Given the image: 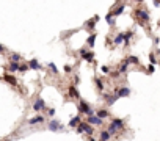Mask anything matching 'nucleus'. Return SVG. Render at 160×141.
<instances>
[{
	"mask_svg": "<svg viewBox=\"0 0 160 141\" xmlns=\"http://www.w3.org/2000/svg\"><path fill=\"white\" fill-rule=\"evenodd\" d=\"M149 61H151V64H152V66H154V64L157 63V61H155V56H154L152 53H151V55H149Z\"/></svg>",
	"mask_w": 160,
	"mask_h": 141,
	"instance_id": "bb28decb",
	"label": "nucleus"
},
{
	"mask_svg": "<svg viewBox=\"0 0 160 141\" xmlns=\"http://www.w3.org/2000/svg\"><path fill=\"white\" fill-rule=\"evenodd\" d=\"M148 72H149V74H152V72H154V66H152V64H149V68H148Z\"/></svg>",
	"mask_w": 160,
	"mask_h": 141,
	"instance_id": "7c9ffc66",
	"label": "nucleus"
},
{
	"mask_svg": "<svg viewBox=\"0 0 160 141\" xmlns=\"http://www.w3.org/2000/svg\"><path fill=\"white\" fill-rule=\"evenodd\" d=\"M90 141H94V139H93V138H90Z\"/></svg>",
	"mask_w": 160,
	"mask_h": 141,
	"instance_id": "f704fd0d",
	"label": "nucleus"
},
{
	"mask_svg": "<svg viewBox=\"0 0 160 141\" xmlns=\"http://www.w3.org/2000/svg\"><path fill=\"white\" fill-rule=\"evenodd\" d=\"M47 115H49V116H53V115H55V110H53V108H50L49 111H47Z\"/></svg>",
	"mask_w": 160,
	"mask_h": 141,
	"instance_id": "2f4dec72",
	"label": "nucleus"
},
{
	"mask_svg": "<svg viewBox=\"0 0 160 141\" xmlns=\"http://www.w3.org/2000/svg\"><path fill=\"white\" fill-rule=\"evenodd\" d=\"M107 116H108V111L107 110H99L97 111V118L99 119H104V118H107Z\"/></svg>",
	"mask_w": 160,
	"mask_h": 141,
	"instance_id": "4468645a",
	"label": "nucleus"
},
{
	"mask_svg": "<svg viewBox=\"0 0 160 141\" xmlns=\"http://www.w3.org/2000/svg\"><path fill=\"white\" fill-rule=\"evenodd\" d=\"M49 68H50V69H52V71H53L55 74L58 72V71H56V68H55V64H53V63H49Z\"/></svg>",
	"mask_w": 160,
	"mask_h": 141,
	"instance_id": "cd10ccee",
	"label": "nucleus"
},
{
	"mask_svg": "<svg viewBox=\"0 0 160 141\" xmlns=\"http://www.w3.org/2000/svg\"><path fill=\"white\" fill-rule=\"evenodd\" d=\"M44 107H46V103H44V100H42V99H38V100L33 103V108H35V111H41Z\"/></svg>",
	"mask_w": 160,
	"mask_h": 141,
	"instance_id": "0eeeda50",
	"label": "nucleus"
},
{
	"mask_svg": "<svg viewBox=\"0 0 160 141\" xmlns=\"http://www.w3.org/2000/svg\"><path fill=\"white\" fill-rule=\"evenodd\" d=\"M3 50H5V47H3L2 44H0V52H3Z\"/></svg>",
	"mask_w": 160,
	"mask_h": 141,
	"instance_id": "72a5a7b5",
	"label": "nucleus"
},
{
	"mask_svg": "<svg viewBox=\"0 0 160 141\" xmlns=\"http://www.w3.org/2000/svg\"><path fill=\"white\" fill-rule=\"evenodd\" d=\"M79 132H82V133H88V135H93V129L90 127L88 122H80L79 124Z\"/></svg>",
	"mask_w": 160,
	"mask_h": 141,
	"instance_id": "f03ea898",
	"label": "nucleus"
},
{
	"mask_svg": "<svg viewBox=\"0 0 160 141\" xmlns=\"http://www.w3.org/2000/svg\"><path fill=\"white\" fill-rule=\"evenodd\" d=\"M19 60H21V56H19L17 53H13V55H11V61H14V63H17Z\"/></svg>",
	"mask_w": 160,
	"mask_h": 141,
	"instance_id": "a878e982",
	"label": "nucleus"
},
{
	"mask_svg": "<svg viewBox=\"0 0 160 141\" xmlns=\"http://www.w3.org/2000/svg\"><path fill=\"white\" fill-rule=\"evenodd\" d=\"M80 55L83 56V60H86V61H90V63H93V61H94V58H93V53H88L85 49H83V50H80Z\"/></svg>",
	"mask_w": 160,
	"mask_h": 141,
	"instance_id": "6e6552de",
	"label": "nucleus"
},
{
	"mask_svg": "<svg viewBox=\"0 0 160 141\" xmlns=\"http://www.w3.org/2000/svg\"><path fill=\"white\" fill-rule=\"evenodd\" d=\"M27 68H28L27 64H21V66H19V71H21V72H22V71H27Z\"/></svg>",
	"mask_w": 160,
	"mask_h": 141,
	"instance_id": "c85d7f7f",
	"label": "nucleus"
},
{
	"mask_svg": "<svg viewBox=\"0 0 160 141\" xmlns=\"http://www.w3.org/2000/svg\"><path fill=\"white\" fill-rule=\"evenodd\" d=\"M110 126H111V127H115L116 130H119V129H122V127H124V121L116 118V119H113V121H111V124H110Z\"/></svg>",
	"mask_w": 160,
	"mask_h": 141,
	"instance_id": "423d86ee",
	"label": "nucleus"
},
{
	"mask_svg": "<svg viewBox=\"0 0 160 141\" xmlns=\"http://www.w3.org/2000/svg\"><path fill=\"white\" fill-rule=\"evenodd\" d=\"M79 124H80V118L79 116H75V118H72L69 121V127H79Z\"/></svg>",
	"mask_w": 160,
	"mask_h": 141,
	"instance_id": "f8f14e48",
	"label": "nucleus"
},
{
	"mask_svg": "<svg viewBox=\"0 0 160 141\" xmlns=\"http://www.w3.org/2000/svg\"><path fill=\"white\" fill-rule=\"evenodd\" d=\"M132 35H134L132 32H127V33H124V42H126V44H129V41H130Z\"/></svg>",
	"mask_w": 160,
	"mask_h": 141,
	"instance_id": "5701e85b",
	"label": "nucleus"
},
{
	"mask_svg": "<svg viewBox=\"0 0 160 141\" xmlns=\"http://www.w3.org/2000/svg\"><path fill=\"white\" fill-rule=\"evenodd\" d=\"M129 94H130V89L126 88V86L116 89V97H126V96H129Z\"/></svg>",
	"mask_w": 160,
	"mask_h": 141,
	"instance_id": "20e7f679",
	"label": "nucleus"
},
{
	"mask_svg": "<svg viewBox=\"0 0 160 141\" xmlns=\"http://www.w3.org/2000/svg\"><path fill=\"white\" fill-rule=\"evenodd\" d=\"M96 85H97V88H99L100 91L104 89V82H102V80H99V79H96Z\"/></svg>",
	"mask_w": 160,
	"mask_h": 141,
	"instance_id": "393cba45",
	"label": "nucleus"
},
{
	"mask_svg": "<svg viewBox=\"0 0 160 141\" xmlns=\"http://www.w3.org/2000/svg\"><path fill=\"white\" fill-rule=\"evenodd\" d=\"M5 80H6L8 83H11V85H16V79H14V77H11L9 74H5Z\"/></svg>",
	"mask_w": 160,
	"mask_h": 141,
	"instance_id": "dca6fc26",
	"label": "nucleus"
},
{
	"mask_svg": "<svg viewBox=\"0 0 160 141\" xmlns=\"http://www.w3.org/2000/svg\"><path fill=\"white\" fill-rule=\"evenodd\" d=\"M88 124H94V126H102V119H99L97 116H90V118H88Z\"/></svg>",
	"mask_w": 160,
	"mask_h": 141,
	"instance_id": "1a4fd4ad",
	"label": "nucleus"
},
{
	"mask_svg": "<svg viewBox=\"0 0 160 141\" xmlns=\"http://www.w3.org/2000/svg\"><path fill=\"white\" fill-rule=\"evenodd\" d=\"M49 129H50L52 132H58V130H63V126L60 124L58 121H50V122H49Z\"/></svg>",
	"mask_w": 160,
	"mask_h": 141,
	"instance_id": "39448f33",
	"label": "nucleus"
},
{
	"mask_svg": "<svg viewBox=\"0 0 160 141\" xmlns=\"http://www.w3.org/2000/svg\"><path fill=\"white\" fill-rule=\"evenodd\" d=\"M94 41H96V35H91V36L88 38V44L93 47V45H94Z\"/></svg>",
	"mask_w": 160,
	"mask_h": 141,
	"instance_id": "b1692460",
	"label": "nucleus"
},
{
	"mask_svg": "<svg viewBox=\"0 0 160 141\" xmlns=\"http://www.w3.org/2000/svg\"><path fill=\"white\" fill-rule=\"evenodd\" d=\"M116 94H115V96H107V103H108V105H113V103H115L116 102Z\"/></svg>",
	"mask_w": 160,
	"mask_h": 141,
	"instance_id": "f3484780",
	"label": "nucleus"
},
{
	"mask_svg": "<svg viewBox=\"0 0 160 141\" xmlns=\"http://www.w3.org/2000/svg\"><path fill=\"white\" fill-rule=\"evenodd\" d=\"M41 122H44V118L42 116H35V118H32L30 121H28V124L35 126V124H41Z\"/></svg>",
	"mask_w": 160,
	"mask_h": 141,
	"instance_id": "9d476101",
	"label": "nucleus"
},
{
	"mask_svg": "<svg viewBox=\"0 0 160 141\" xmlns=\"http://www.w3.org/2000/svg\"><path fill=\"white\" fill-rule=\"evenodd\" d=\"M110 138H111V135L108 133V130L100 132V141H110Z\"/></svg>",
	"mask_w": 160,
	"mask_h": 141,
	"instance_id": "9b49d317",
	"label": "nucleus"
},
{
	"mask_svg": "<svg viewBox=\"0 0 160 141\" xmlns=\"http://www.w3.org/2000/svg\"><path fill=\"white\" fill-rule=\"evenodd\" d=\"M79 110L82 111V113H85V115H90V116H93V110H91V107L88 105L85 100H80V105H79Z\"/></svg>",
	"mask_w": 160,
	"mask_h": 141,
	"instance_id": "f257e3e1",
	"label": "nucleus"
},
{
	"mask_svg": "<svg viewBox=\"0 0 160 141\" xmlns=\"http://www.w3.org/2000/svg\"><path fill=\"white\" fill-rule=\"evenodd\" d=\"M107 22H108V24H113V22H111V13L107 14Z\"/></svg>",
	"mask_w": 160,
	"mask_h": 141,
	"instance_id": "473e14b6",
	"label": "nucleus"
},
{
	"mask_svg": "<svg viewBox=\"0 0 160 141\" xmlns=\"http://www.w3.org/2000/svg\"><path fill=\"white\" fill-rule=\"evenodd\" d=\"M28 66H30L32 69H39V63H38V60H32L30 63H28Z\"/></svg>",
	"mask_w": 160,
	"mask_h": 141,
	"instance_id": "2eb2a0df",
	"label": "nucleus"
},
{
	"mask_svg": "<svg viewBox=\"0 0 160 141\" xmlns=\"http://www.w3.org/2000/svg\"><path fill=\"white\" fill-rule=\"evenodd\" d=\"M135 14H137V17L141 19L143 22H148V21H149V13L146 11V9H137Z\"/></svg>",
	"mask_w": 160,
	"mask_h": 141,
	"instance_id": "7ed1b4c3",
	"label": "nucleus"
},
{
	"mask_svg": "<svg viewBox=\"0 0 160 141\" xmlns=\"http://www.w3.org/2000/svg\"><path fill=\"white\" fill-rule=\"evenodd\" d=\"M19 66H21L19 63H14V61H11V63H9V71H11V72H14V71H19Z\"/></svg>",
	"mask_w": 160,
	"mask_h": 141,
	"instance_id": "ddd939ff",
	"label": "nucleus"
},
{
	"mask_svg": "<svg viewBox=\"0 0 160 141\" xmlns=\"http://www.w3.org/2000/svg\"><path fill=\"white\" fill-rule=\"evenodd\" d=\"M127 68H129V63H127V61H124V63L121 64V68H119V74H124V72L127 71Z\"/></svg>",
	"mask_w": 160,
	"mask_h": 141,
	"instance_id": "6ab92c4d",
	"label": "nucleus"
},
{
	"mask_svg": "<svg viewBox=\"0 0 160 141\" xmlns=\"http://www.w3.org/2000/svg\"><path fill=\"white\" fill-rule=\"evenodd\" d=\"M122 11H124V6H119V8H116V9H113V11H111V16H118V14H121Z\"/></svg>",
	"mask_w": 160,
	"mask_h": 141,
	"instance_id": "a211bd4d",
	"label": "nucleus"
},
{
	"mask_svg": "<svg viewBox=\"0 0 160 141\" xmlns=\"http://www.w3.org/2000/svg\"><path fill=\"white\" fill-rule=\"evenodd\" d=\"M69 94L72 97H79V92H77V89H75L74 86H69Z\"/></svg>",
	"mask_w": 160,
	"mask_h": 141,
	"instance_id": "4be33fe9",
	"label": "nucleus"
},
{
	"mask_svg": "<svg viewBox=\"0 0 160 141\" xmlns=\"http://www.w3.org/2000/svg\"><path fill=\"white\" fill-rule=\"evenodd\" d=\"M126 61H127V63H132V64H138V63H140V60L137 58V56H129Z\"/></svg>",
	"mask_w": 160,
	"mask_h": 141,
	"instance_id": "aec40b11",
	"label": "nucleus"
},
{
	"mask_svg": "<svg viewBox=\"0 0 160 141\" xmlns=\"http://www.w3.org/2000/svg\"><path fill=\"white\" fill-rule=\"evenodd\" d=\"M122 41H124V33H121V35H118L115 38V44H121Z\"/></svg>",
	"mask_w": 160,
	"mask_h": 141,
	"instance_id": "412c9836",
	"label": "nucleus"
},
{
	"mask_svg": "<svg viewBox=\"0 0 160 141\" xmlns=\"http://www.w3.org/2000/svg\"><path fill=\"white\" fill-rule=\"evenodd\" d=\"M94 22H96V21H90V22L86 24V27H88V28H94Z\"/></svg>",
	"mask_w": 160,
	"mask_h": 141,
	"instance_id": "c756f323",
	"label": "nucleus"
}]
</instances>
